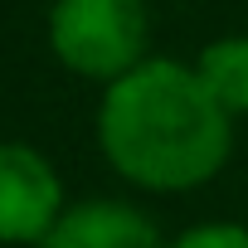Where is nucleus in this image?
<instances>
[{
  "instance_id": "1",
  "label": "nucleus",
  "mask_w": 248,
  "mask_h": 248,
  "mask_svg": "<svg viewBox=\"0 0 248 248\" xmlns=\"http://www.w3.org/2000/svg\"><path fill=\"white\" fill-rule=\"evenodd\" d=\"M97 146L127 185L180 195L229 166L233 117L214 102L195 63L151 54L102 88Z\"/></svg>"
},
{
  "instance_id": "2",
  "label": "nucleus",
  "mask_w": 248,
  "mask_h": 248,
  "mask_svg": "<svg viewBox=\"0 0 248 248\" xmlns=\"http://www.w3.org/2000/svg\"><path fill=\"white\" fill-rule=\"evenodd\" d=\"M151 15L141 0H54L49 10V49L54 59L93 83H112L132 73L146 54Z\"/></svg>"
},
{
  "instance_id": "3",
  "label": "nucleus",
  "mask_w": 248,
  "mask_h": 248,
  "mask_svg": "<svg viewBox=\"0 0 248 248\" xmlns=\"http://www.w3.org/2000/svg\"><path fill=\"white\" fill-rule=\"evenodd\" d=\"M63 209V180L44 151L0 141V243H44Z\"/></svg>"
},
{
  "instance_id": "4",
  "label": "nucleus",
  "mask_w": 248,
  "mask_h": 248,
  "mask_svg": "<svg viewBox=\"0 0 248 248\" xmlns=\"http://www.w3.org/2000/svg\"><path fill=\"white\" fill-rule=\"evenodd\" d=\"M170 238H161V229L122 200H83L68 204L63 219L54 224V233L39 248H166Z\"/></svg>"
},
{
  "instance_id": "5",
  "label": "nucleus",
  "mask_w": 248,
  "mask_h": 248,
  "mask_svg": "<svg viewBox=\"0 0 248 248\" xmlns=\"http://www.w3.org/2000/svg\"><path fill=\"white\" fill-rule=\"evenodd\" d=\"M195 73L214 93V102L238 122L248 117V34H219L195 54Z\"/></svg>"
},
{
  "instance_id": "6",
  "label": "nucleus",
  "mask_w": 248,
  "mask_h": 248,
  "mask_svg": "<svg viewBox=\"0 0 248 248\" xmlns=\"http://www.w3.org/2000/svg\"><path fill=\"white\" fill-rule=\"evenodd\" d=\"M166 248H248V224H238V219H204V224H190L185 233H175Z\"/></svg>"
}]
</instances>
